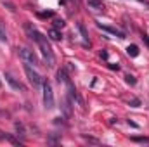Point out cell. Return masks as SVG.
<instances>
[{
    "mask_svg": "<svg viewBox=\"0 0 149 147\" xmlns=\"http://www.w3.org/2000/svg\"><path fill=\"white\" fill-rule=\"evenodd\" d=\"M24 28H26V33L30 35V38L35 40L38 43V47H40V50H42V55H43V59H45V62H47V66L52 68V66L56 64V57H54V52H52L49 42H47V37H43V35H42L38 30H35L30 23H26Z\"/></svg>",
    "mask_w": 149,
    "mask_h": 147,
    "instance_id": "obj_1",
    "label": "cell"
},
{
    "mask_svg": "<svg viewBox=\"0 0 149 147\" xmlns=\"http://www.w3.org/2000/svg\"><path fill=\"white\" fill-rule=\"evenodd\" d=\"M42 88H43V106L45 109H54V92H52V87L47 80H43L42 83Z\"/></svg>",
    "mask_w": 149,
    "mask_h": 147,
    "instance_id": "obj_2",
    "label": "cell"
},
{
    "mask_svg": "<svg viewBox=\"0 0 149 147\" xmlns=\"http://www.w3.org/2000/svg\"><path fill=\"white\" fill-rule=\"evenodd\" d=\"M24 73H26L28 80L31 81V85H33V87H40V85L43 83V78H42V76H40V74H38L37 71L30 66V64H26V62H24Z\"/></svg>",
    "mask_w": 149,
    "mask_h": 147,
    "instance_id": "obj_3",
    "label": "cell"
},
{
    "mask_svg": "<svg viewBox=\"0 0 149 147\" xmlns=\"http://www.w3.org/2000/svg\"><path fill=\"white\" fill-rule=\"evenodd\" d=\"M19 57H21L26 64H33V66H37L38 64V57L35 55V52L30 50V49H26V47L19 49Z\"/></svg>",
    "mask_w": 149,
    "mask_h": 147,
    "instance_id": "obj_4",
    "label": "cell"
},
{
    "mask_svg": "<svg viewBox=\"0 0 149 147\" xmlns=\"http://www.w3.org/2000/svg\"><path fill=\"white\" fill-rule=\"evenodd\" d=\"M5 80H7V83L14 88V90H19V92H26V87L21 83V81H17L12 74H9V73H5Z\"/></svg>",
    "mask_w": 149,
    "mask_h": 147,
    "instance_id": "obj_5",
    "label": "cell"
},
{
    "mask_svg": "<svg viewBox=\"0 0 149 147\" xmlns=\"http://www.w3.org/2000/svg\"><path fill=\"white\" fill-rule=\"evenodd\" d=\"M66 85H68V92H70V97H71L73 101H76V102H78V104H80V106L83 107V99H81V97H80V94L76 92V88H74V85L71 83V81H70V80L66 81Z\"/></svg>",
    "mask_w": 149,
    "mask_h": 147,
    "instance_id": "obj_6",
    "label": "cell"
},
{
    "mask_svg": "<svg viewBox=\"0 0 149 147\" xmlns=\"http://www.w3.org/2000/svg\"><path fill=\"white\" fill-rule=\"evenodd\" d=\"M102 31H108V33H111V35H116L118 38H125V33L123 31H120L118 28H111V26H102V24H97Z\"/></svg>",
    "mask_w": 149,
    "mask_h": 147,
    "instance_id": "obj_7",
    "label": "cell"
},
{
    "mask_svg": "<svg viewBox=\"0 0 149 147\" xmlns=\"http://www.w3.org/2000/svg\"><path fill=\"white\" fill-rule=\"evenodd\" d=\"M87 3L94 10H104V2L102 0H87Z\"/></svg>",
    "mask_w": 149,
    "mask_h": 147,
    "instance_id": "obj_8",
    "label": "cell"
},
{
    "mask_svg": "<svg viewBox=\"0 0 149 147\" xmlns=\"http://www.w3.org/2000/svg\"><path fill=\"white\" fill-rule=\"evenodd\" d=\"M61 109H63V112H64L66 118H71V104H70V99H63Z\"/></svg>",
    "mask_w": 149,
    "mask_h": 147,
    "instance_id": "obj_9",
    "label": "cell"
},
{
    "mask_svg": "<svg viewBox=\"0 0 149 147\" xmlns=\"http://www.w3.org/2000/svg\"><path fill=\"white\" fill-rule=\"evenodd\" d=\"M78 31L81 33V38L85 40V45H87V43L90 45V42H88V33H87V28H85L83 23H78Z\"/></svg>",
    "mask_w": 149,
    "mask_h": 147,
    "instance_id": "obj_10",
    "label": "cell"
},
{
    "mask_svg": "<svg viewBox=\"0 0 149 147\" xmlns=\"http://www.w3.org/2000/svg\"><path fill=\"white\" fill-rule=\"evenodd\" d=\"M127 54H128L130 57H137V55H139V47H137V45H128V47H127Z\"/></svg>",
    "mask_w": 149,
    "mask_h": 147,
    "instance_id": "obj_11",
    "label": "cell"
},
{
    "mask_svg": "<svg viewBox=\"0 0 149 147\" xmlns=\"http://www.w3.org/2000/svg\"><path fill=\"white\" fill-rule=\"evenodd\" d=\"M68 80H70V78H68V74H66V71H64V69L57 71V81H59V83H61V81H64V83H66Z\"/></svg>",
    "mask_w": 149,
    "mask_h": 147,
    "instance_id": "obj_12",
    "label": "cell"
},
{
    "mask_svg": "<svg viewBox=\"0 0 149 147\" xmlns=\"http://www.w3.org/2000/svg\"><path fill=\"white\" fill-rule=\"evenodd\" d=\"M49 37L52 38V40H61V33L54 28V30H50V31H49Z\"/></svg>",
    "mask_w": 149,
    "mask_h": 147,
    "instance_id": "obj_13",
    "label": "cell"
},
{
    "mask_svg": "<svg viewBox=\"0 0 149 147\" xmlns=\"http://www.w3.org/2000/svg\"><path fill=\"white\" fill-rule=\"evenodd\" d=\"M5 139H7V140H9V142H12V144H14V146H21V144H23V142H21V140H17V139H14V137H12V135H5Z\"/></svg>",
    "mask_w": 149,
    "mask_h": 147,
    "instance_id": "obj_14",
    "label": "cell"
},
{
    "mask_svg": "<svg viewBox=\"0 0 149 147\" xmlns=\"http://www.w3.org/2000/svg\"><path fill=\"white\" fill-rule=\"evenodd\" d=\"M134 142H142V144H149V139L148 137H132Z\"/></svg>",
    "mask_w": 149,
    "mask_h": 147,
    "instance_id": "obj_15",
    "label": "cell"
},
{
    "mask_svg": "<svg viewBox=\"0 0 149 147\" xmlns=\"http://www.w3.org/2000/svg\"><path fill=\"white\" fill-rule=\"evenodd\" d=\"M14 128H16L17 135H24V128H23V125H21V123H16V125H14Z\"/></svg>",
    "mask_w": 149,
    "mask_h": 147,
    "instance_id": "obj_16",
    "label": "cell"
},
{
    "mask_svg": "<svg viewBox=\"0 0 149 147\" xmlns=\"http://www.w3.org/2000/svg\"><path fill=\"white\" fill-rule=\"evenodd\" d=\"M0 42H7V37H5V30H3L2 23H0Z\"/></svg>",
    "mask_w": 149,
    "mask_h": 147,
    "instance_id": "obj_17",
    "label": "cell"
},
{
    "mask_svg": "<svg viewBox=\"0 0 149 147\" xmlns=\"http://www.w3.org/2000/svg\"><path fill=\"white\" fill-rule=\"evenodd\" d=\"M125 81H127L128 85H135V78H134L132 74H127V76H125Z\"/></svg>",
    "mask_w": 149,
    "mask_h": 147,
    "instance_id": "obj_18",
    "label": "cell"
},
{
    "mask_svg": "<svg viewBox=\"0 0 149 147\" xmlns=\"http://www.w3.org/2000/svg\"><path fill=\"white\" fill-rule=\"evenodd\" d=\"M54 26H56V28H63V26H64V21H63V19H56V21H54Z\"/></svg>",
    "mask_w": 149,
    "mask_h": 147,
    "instance_id": "obj_19",
    "label": "cell"
},
{
    "mask_svg": "<svg viewBox=\"0 0 149 147\" xmlns=\"http://www.w3.org/2000/svg\"><path fill=\"white\" fill-rule=\"evenodd\" d=\"M139 104H141V102H139L137 99H132V101H130V106H132V107H137Z\"/></svg>",
    "mask_w": 149,
    "mask_h": 147,
    "instance_id": "obj_20",
    "label": "cell"
},
{
    "mask_svg": "<svg viewBox=\"0 0 149 147\" xmlns=\"http://www.w3.org/2000/svg\"><path fill=\"white\" fill-rule=\"evenodd\" d=\"M142 40H144V43L149 47V35H146V33H142Z\"/></svg>",
    "mask_w": 149,
    "mask_h": 147,
    "instance_id": "obj_21",
    "label": "cell"
},
{
    "mask_svg": "<svg viewBox=\"0 0 149 147\" xmlns=\"http://www.w3.org/2000/svg\"><path fill=\"white\" fill-rule=\"evenodd\" d=\"M101 57H102V59H108V52H106V50H102V52H101Z\"/></svg>",
    "mask_w": 149,
    "mask_h": 147,
    "instance_id": "obj_22",
    "label": "cell"
},
{
    "mask_svg": "<svg viewBox=\"0 0 149 147\" xmlns=\"http://www.w3.org/2000/svg\"><path fill=\"white\" fill-rule=\"evenodd\" d=\"M109 68H111V69H116V71L120 69V66H118V64H109Z\"/></svg>",
    "mask_w": 149,
    "mask_h": 147,
    "instance_id": "obj_23",
    "label": "cell"
},
{
    "mask_svg": "<svg viewBox=\"0 0 149 147\" xmlns=\"http://www.w3.org/2000/svg\"><path fill=\"white\" fill-rule=\"evenodd\" d=\"M139 2H141V3H144V5H148V7H149V0H139Z\"/></svg>",
    "mask_w": 149,
    "mask_h": 147,
    "instance_id": "obj_24",
    "label": "cell"
},
{
    "mask_svg": "<svg viewBox=\"0 0 149 147\" xmlns=\"http://www.w3.org/2000/svg\"><path fill=\"white\" fill-rule=\"evenodd\" d=\"M0 133H2V132H0ZM0 139H3V137H2V135H0Z\"/></svg>",
    "mask_w": 149,
    "mask_h": 147,
    "instance_id": "obj_25",
    "label": "cell"
},
{
    "mask_svg": "<svg viewBox=\"0 0 149 147\" xmlns=\"http://www.w3.org/2000/svg\"><path fill=\"white\" fill-rule=\"evenodd\" d=\"M0 87H2V81H0Z\"/></svg>",
    "mask_w": 149,
    "mask_h": 147,
    "instance_id": "obj_26",
    "label": "cell"
}]
</instances>
